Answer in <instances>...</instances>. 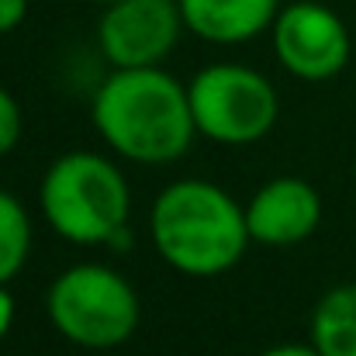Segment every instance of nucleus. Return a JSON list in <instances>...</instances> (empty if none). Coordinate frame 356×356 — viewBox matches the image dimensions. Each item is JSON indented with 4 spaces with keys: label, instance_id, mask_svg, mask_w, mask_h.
<instances>
[{
    "label": "nucleus",
    "instance_id": "4",
    "mask_svg": "<svg viewBox=\"0 0 356 356\" xmlns=\"http://www.w3.org/2000/svg\"><path fill=\"white\" fill-rule=\"evenodd\" d=\"M52 329L83 350H115L142 322V301L118 270L104 263H76L45 291Z\"/></svg>",
    "mask_w": 356,
    "mask_h": 356
},
{
    "label": "nucleus",
    "instance_id": "12",
    "mask_svg": "<svg viewBox=\"0 0 356 356\" xmlns=\"http://www.w3.org/2000/svg\"><path fill=\"white\" fill-rule=\"evenodd\" d=\"M21 128H24V118H21V108H17L14 94L7 87H0V156H7L17 145Z\"/></svg>",
    "mask_w": 356,
    "mask_h": 356
},
{
    "label": "nucleus",
    "instance_id": "5",
    "mask_svg": "<svg viewBox=\"0 0 356 356\" xmlns=\"http://www.w3.org/2000/svg\"><path fill=\"white\" fill-rule=\"evenodd\" d=\"M197 135L218 145H252L273 131L280 101L273 83L242 63H211L187 83Z\"/></svg>",
    "mask_w": 356,
    "mask_h": 356
},
{
    "label": "nucleus",
    "instance_id": "16",
    "mask_svg": "<svg viewBox=\"0 0 356 356\" xmlns=\"http://www.w3.org/2000/svg\"><path fill=\"white\" fill-rule=\"evenodd\" d=\"M83 3H97V7H108V3H115V0H83Z\"/></svg>",
    "mask_w": 356,
    "mask_h": 356
},
{
    "label": "nucleus",
    "instance_id": "2",
    "mask_svg": "<svg viewBox=\"0 0 356 356\" xmlns=\"http://www.w3.org/2000/svg\"><path fill=\"white\" fill-rule=\"evenodd\" d=\"M149 236L166 266L184 277H222L249 249L245 208L211 180H177L163 187L149 211Z\"/></svg>",
    "mask_w": 356,
    "mask_h": 356
},
{
    "label": "nucleus",
    "instance_id": "15",
    "mask_svg": "<svg viewBox=\"0 0 356 356\" xmlns=\"http://www.w3.org/2000/svg\"><path fill=\"white\" fill-rule=\"evenodd\" d=\"M259 356H322L315 350V343H280V346H270Z\"/></svg>",
    "mask_w": 356,
    "mask_h": 356
},
{
    "label": "nucleus",
    "instance_id": "11",
    "mask_svg": "<svg viewBox=\"0 0 356 356\" xmlns=\"http://www.w3.org/2000/svg\"><path fill=\"white\" fill-rule=\"evenodd\" d=\"M31 256V218L28 208L0 191V284H10Z\"/></svg>",
    "mask_w": 356,
    "mask_h": 356
},
{
    "label": "nucleus",
    "instance_id": "10",
    "mask_svg": "<svg viewBox=\"0 0 356 356\" xmlns=\"http://www.w3.org/2000/svg\"><path fill=\"white\" fill-rule=\"evenodd\" d=\"M312 343L322 356H356V284H339L312 312Z\"/></svg>",
    "mask_w": 356,
    "mask_h": 356
},
{
    "label": "nucleus",
    "instance_id": "14",
    "mask_svg": "<svg viewBox=\"0 0 356 356\" xmlns=\"http://www.w3.org/2000/svg\"><path fill=\"white\" fill-rule=\"evenodd\" d=\"M14 312H17L14 294L7 291V284H0V343L7 339V332H10V325H14Z\"/></svg>",
    "mask_w": 356,
    "mask_h": 356
},
{
    "label": "nucleus",
    "instance_id": "13",
    "mask_svg": "<svg viewBox=\"0 0 356 356\" xmlns=\"http://www.w3.org/2000/svg\"><path fill=\"white\" fill-rule=\"evenodd\" d=\"M24 17H28V0H0V35L21 28Z\"/></svg>",
    "mask_w": 356,
    "mask_h": 356
},
{
    "label": "nucleus",
    "instance_id": "8",
    "mask_svg": "<svg viewBox=\"0 0 356 356\" xmlns=\"http://www.w3.org/2000/svg\"><path fill=\"white\" fill-rule=\"evenodd\" d=\"M318 222H322V197L301 177H277L263 184L245 204L249 238L270 249H284L312 238Z\"/></svg>",
    "mask_w": 356,
    "mask_h": 356
},
{
    "label": "nucleus",
    "instance_id": "9",
    "mask_svg": "<svg viewBox=\"0 0 356 356\" xmlns=\"http://www.w3.org/2000/svg\"><path fill=\"white\" fill-rule=\"evenodd\" d=\"M280 0H180V14L191 35L211 45H242L270 31Z\"/></svg>",
    "mask_w": 356,
    "mask_h": 356
},
{
    "label": "nucleus",
    "instance_id": "7",
    "mask_svg": "<svg viewBox=\"0 0 356 356\" xmlns=\"http://www.w3.org/2000/svg\"><path fill=\"white\" fill-rule=\"evenodd\" d=\"M184 28L180 0H115L97 21V45L111 70L159 66Z\"/></svg>",
    "mask_w": 356,
    "mask_h": 356
},
{
    "label": "nucleus",
    "instance_id": "3",
    "mask_svg": "<svg viewBox=\"0 0 356 356\" xmlns=\"http://www.w3.org/2000/svg\"><path fill=\"white\" fill-rule=\"evenodd\" d=\"M38 208L56 236L73 245H101L124 236L131 191L115 159L73 149L45 170Z\"/></svg>",
    "mask_w": 356,
    "mask_h": 356
},
{
    "label": "nucleus",
    "instance_id": "6",
    "mask_svg": "<svg viewBox=\"0 0 356 356\" xmlns=\"http://www.w3.org/2000/svg\"><path fill=\"white\" fill-rule=\"evenodd\" d=\"M277 63L305 83H325L350 63V31L343 17L315 0H294L277 10L270 24Z\"/></svg>",
    "mask_w": 356,
    "mask_h": 356
},
{
    "label": "nucleus",
    "instance_id": "1",
    "mask_svg": "<svg viewBox=\"0 0 356 356\" xmlns=\"http://www.w3.org/2000/svg\"><path fill=\"white\" fill-rule=\"evenodd\" d=\"M90 118L115 156L142 166L177 163L197 135L187 83L163 66L111 70L90 101Z\"/></svg>",
    "mask_w": 356,
    "mask_h": 356
}]
</instances>
